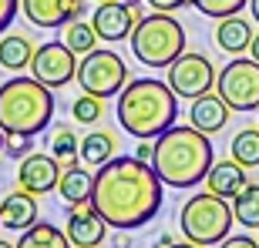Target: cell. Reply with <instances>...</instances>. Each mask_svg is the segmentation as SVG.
I'll return each mask as SVG.
<instances>
[{"mask_svg": "<svg viewBox=\"0 0 259 248\" xmlns=\"http://www.w3.org/2000/svg\"><path fill=\"white\" fill-rule=\"evenodd\" d=\"M61 181V161L54 154H40V151H30L27 158H20L17 164V184L30 195H48V191H58Z\"/></svg>", "mask_w": 259, "mask_h": 248, "instance_id": "obj_12", "label": "cell"}, {"mask_svg": "<svg viewBox=\"0 0 259 248\" xmlns=\"http://www.w3.org/2000/svg\"><path fill=\"white\" fill-rule=\"evenodd\" d=\"M192 7L199 10V14H205V17H229V14H239L242 7H249V0H192Z\"/></svg>", "mask_w": 259, "mask_h": 248, "instance_id": "obj_28", "label": "cell"}, {"mask_svg": "<svg viewBox=\"0 0 259 248\" xmlns=\"http://www.w3.org/2000/svg\"><path fill=\"white\" fill-rule=\"evenodd\" d=\"M252 24L249 20H242L239 14H229V17H222L219 24H215V44H219V50H226V54H242V50H249L252 44Z\"/></svg>", "mask_w": 259, "mask_h": 248, "instance_id": "obj_18", "label": "cell"}, {"mask_svg": "<svg viewBox=\"0 0 259 248\" xmlns=\"http://www.w3.org/2000/svg\"><path fill=\"white\" fill-rule=\"evenodd\" d=\"M4 151L17 161V158H27L34 151V138L30 134H7V144H4Z\"/></svg>", "mask_w": 259, "mask_h": 248, "instance_id": "obj_29", "label": "cell"}, {"mask_svg": "<svg viewBox=\"0 0 259 248\" xmlns=\"http://www.w3.org/2000/svg\"><path fill=\"white\" fill-rule=\"evenodd\" d=\"M249 57H252V60H259V34L252 37V44H249Z\"/></svg>", "mask_w": 259, "mask_h": 248, "instance_id": "obj_34", "label": "cell"}, {"mask_svg": "<svg viewBox=\"0 0 259 248\" xmlns=\"http://www.w3.org/2000/svg\"><path fill=\"white\" fill-rule=\"evenodd\" d=\"M30 74L37 77L40 84L48 87H64L71 81H77V54L67 47L64 40H48L34 50V60H30Z\"/></svg>", "mask_w": 259, "mask_h": 248, "instance_id": "obj_10", "label": "cell"}, {"mask_svg": "<svg viewBox=\"0 0 259 248\" xmlns=\"http://www.w3.org/2000/svg\"><path fill=\"white\" fill-rule=\"evenodd\" d=\"M34 40L27 34H4L0 40V67L4 71H24L34 60Z\"/></svg>", "mask_w": 259, "mask_h": 248, "instance_id": "obj_20", "label": "cell"}, {"mask_svg": "<svg viewBox=\"0 0 259 248\" xmlns=\"http://www.w3.org/2000/svg\"><path fill=\"white\" fill-rule=\"evenodd\" d=\"M101 114H105V97L88 94L84 91L77 101H71V117H74L77 124H98Z\"/></svg>", "mask_w": 259, "mask_h": 248, "instance_id": "obj_26", "label": "cell"}, {"mask_svg": "<svg viewBox=\"0 0 259 248\" xmlns=\"http://www.w3.org/2000/svg\"><path fill=\"white\" fill-rule=\"evenodd\" d=\"M148 4H152V10H165V14H172V10L192 4V0H148Z\"/></svg>", "mask_w": 259, "mask_h": 248, "instance_id": "obj_33", "label": "cell"}, {"mask_svg": "<svg viewBox=\"0 0 259 248\" xmlns=\"http://www.w3.org/2000/svg\"><path fill=\"white\" fill-rule=\"evenodd\" d=\"M215 91L232 111H259V60L232 57L215 77Z\"/></svg>", "mask_w": 259, "mask_h": 248, "instance_id": "obj_8", "label": "cell"}, {"mask_svg": "<svg viewBox=\"0 0 259 248\" xmlns=\"http://www.w3.org/2000/svg\"><path fill=\"white\" fill-rule=\"evenodd\" d=\"M219 248H259L256 238H249V235H229V238H222Z\"/></svg>", "mask_w": 259, "mask_h": 248, "instance_id": "obj_31", "label": "cell"}, {"mask_svg": "<svg viewBox=\"0 0 259 248\" xmlns=\"http://www.w3.org/2000/svg\"><path fill=\"white\" fill-rule=\"evenodd\" d=\"M128 67L125 57L115 54V50H88L84 60L77 64V84L88 94L98 97H118L121 87L128 84Z\"/></svg>", "mask_w": 259, "mask_h": 248, "instance_id": "obj_7", "label": "cell"}, {"mask_svg": "<svg viewBox=\"0 0 259 248\" xmlns=\"http://www.w3.org/2000/svg\"><path fill=\"white\" fill-rule=\"evenodd\" d=\"M246 171H249V168H242V164L232 161V158H226V161H215V164L209 168V174H205V188L232 201L242 188H246V184H249Z\"/></svg>", "mask_w": 259, "mask_h": 248, "instance_id": "obj_17", "label": "cell"}, {"mask_svg": "<svg viewBox=\"0 0 259 248\" xmlns=\"http://www.w3.org/2000/svg\"><path fill=\"white\" fill-rule=\"evenodd\" d=\"M215 164L209 134L195 124H172L165 134L155 138L152 168L168 188H195L205 181L209 168Z\"/></svg>", "mask_w": 259, "mask_h": 248, "instance_id": "obj_2", "label": "cell"}, {"mask_svg": "<svg viewBox=\"0 0 259 248\" xmlns=\"http://www.w3.org/2000/svg\"><path fill=\"white\" fill-rule=\"evenodd\" d=\"M4 144H7V134H4V128H0V151H4Z\"/></svg>", "mask_w": 259, "mask_h": 248, "instance_id": "obj_38", "label": "cell"}, {"mask_svg": "<svg viewBox=\"0 0 259 248\" xmlns=\"http://www.w3.org/2000/svg\"><path fill=\"white\" fill-rule=\"evenodd\" d=\"M165 71H168V87L179 97H189V101L199 94H209L215 87V77H219L212 60L205 54H199V50H185L182 57L172 60Z\"/></svg>", "mask_w": 259, "mask_h": 248, "instance_id": "obj_9", "label": "cell"}, {"mask_svg": "<svg viewBox=\"0 0 259 248\" xmlns=\"http://www.w3.org/2000/svg\"><path fill=\"white\" fill-rule=\"evenodd\" d=\"M128 40H132V54L145 67H168L185 54V27L165 10L142 17Z\"/></svg>", "mask_w": 259, "mask_h": 248, "instance_id": "obj_5", "label": "cell"}, {"mask_svg": "<svg viewBox=\"0 0 259 248\" xmlns=\"http://www.w3.org/2000/svg\"><path fill=\"white\" fill-rule=\"evenodd\" d=\"M125 4H132V7H135V4H138V0H125Z\"/></svg>", "mask_w": 259, "mask_h": 248, "instance_id": "obj_39", "label": "cell"}, {"mask_svg": "<svg viewBox=\"0 0 259 248\" xmlns=\"http://www.w3.org/2000/svg\"><path fill=\"white\" fill-rule=\"evenodd\" d=\"M232 161H239L242 168H259V128H242L232 138Z\"/></svg>", "mask_w": 259, "mask_h": 248, "instance_id": "obj_23", "label": "cell"}, {"mask_svg": "<svg viewBox=\"0 0 259 248\" xmlns=\"http://www.w3.org/2000/svg\"><path fill=\"white\" fill-rule=\"evenodd\" d=\"M64 44L74 50V54H88V50H95V44H98L95 24H81V20L64 24Z\"/></svg>", "mask_w": 259, "mask_h": 248, "instance_id": "obj_25", "label": "cell"}, {"mask_svg": "<svg viewBox=\"0 0 259 248\" xmlns=\"http://www.w3.org/2000/svg\"><path fill=\"white\" fill-rule=\"evenodd\" d=\"M168 248H202V245H195V241H189V238H185V241H172Z\"/></svg>", "mask_w": 259, "mask_h": 248, "instance_id": "obj_35", "label": "cell"}, {"mask_svg": "<svg viewBox=\"0 0 259 248\" xmlns=\"http://www.w3.org/2000/svg\"><path fill=\"white\" fill-rule=\"evenodd\" d=\"M91 191H95V174L84 171V168H77V164H67L64 171H61V181H58V195L77 208V205H88L91 201Z\"/></svg>", "mask_w": 259, "mask_h": 248, "instance_id": "obj_19", "label": "cell"}, {"mask_svg": "<svg viewBox=\"0 0 259 248\" xmlns=\"http://www.w3.org/2000/svg\"><path fill=\"white\" fill-rule=\"evenodd\" d=\"M95 4H108V0H95Z\"/></svg>", "mask_w": 259, "mask_h": 248, "instance_id": "obj_40", "label": "cell"}, {"mask_svg": "<svg viewBox=\"0 0 259 248\" xmlns=\"http://www.w3.org/2000/svg\"><path fill=\"white\" fill-rule=\"evenodd\" d=\"M162 188L165 181L148 161L135 158V154L132 158H111L95 174L91 205L111 228L135 231L158 215Z\"/></svg>", "mask_w": 259, "mask_h": 248, "instance_id": "obj_1", "label": "cell"}, {"mask_svg": "<svg viewBox=\"0 0 259 248\" xmlns=\"http://www.w3.org/2000/svg\"><path fill=\"white\" fill-rule=\"evenodd\" d=\"M249 10H252V17H256V24H259V0H249Z\"/></svg>", "mask_w": 259, "mask_h": 248, "instance_id": "obj_36", "label": "cell"}, {"mask_svg": "<svg viewBox=\"0 0 259 248\" xmlns=\"http://www.w3.org/2000/svg\"><path fill=\"white\" fill-rule=\"evenodd\" d=\"M0 228H4V225H0Z\"/></svg>", "mask_w": 259, "mask_h": 248, "instance_id": "obj_41", "label": "cell"}, {"mask_svg": "<svg viewBox=\"0 0 259 248\" xmlns=\"http://www.w3.org/2000/svg\"><path fill=\"white\" fill-rule=\"evenodd\" d=\"M229 111H232V107L219 97V91H215V94L209 91V94L192 97V104H189V121H192L199 131L215 134V131H222V128H226V121H229Z\"/></svg>", "mask_w": 259, "mask_h": 248, "instance_id": "obj_16", "label": "cell"}, {"mask_svg": "<svg viewBox=\"0 0 259 248\" xmlns=\"http://www.w3.org/2000/svg\"><path fill=\"white\" fill-rule=\"evenodd\" d=\"M108 225L101 215L95 211V205L88 201V205H77L71 215H67V238L74 248H101V241L108 238Z\"/></svg>", "mask_w": 259, "mask_h": 248, "instance_id": "obj_14", "label": "cell"}, {"mask_svg": "<svg viewBox=\"0 0 259 248\" xmlns=\"http://www.w3.org/2000/svg\"><path fill=\"white\" fill-rule=\"evenodd\" d=\"M232 215L246 228H259V184H246L232 198Z\"/></svg>", "mask_w": 259, "mask_h": 248, "instance_id": "obj_24", "label": "cell"}, {"mask_svg": "<svg viewBox=\"0 0 259 248\" xmlns=\"http://www.w3.org/2000/svg\"><path fill=\"white\" fill-rule=\"evenodd\" d=\"M232 218L236 215H232L229 198H222V195L205 188L202 195H192L182 205V211H179V228H182V238L209 248V245H219L222 238H229Z\"/></svg>", "mask_w": 259, "mask_h": 248, "instance_id": "obj_6", "label": "cell"}, {"mask_svg": "<svg viewBox=\"0 0 259 248\" xmlns=\"http://www.w3.org/2000/svg\"><path fill=\"white\" fill-rule=\"evenodd\" d=\"M51 154H54L61 164H74L77 158H81V141H77V134L71 131V128H58L54 141H51Z\"/></svg>", "mask_w": 259, "mask_h": 248, "instance_id": "obj_27", "label": "cell"}, {"mask_svg": "<svg viewBox=\"0 0 259 248\" xmlns=\"http://www.w3.org/2000/svg\"><path fill=\"white\" fill-rule=\"evenodd\" d=\"M0 248H17L14 241H7V238H0Z\"/></svg>", "mask_w": 259, "mask_h": 248, "instance_id": "obj_37", "label": "cell"}, {"mask_svg": "<svg viewBox=\"0 0 259 248\" xmlns=\"http://www.w3.org/2000/svg\"><path fill=\"white\" fill-rule=\"evenodd\" d=\"M142 17H145L142 10L132 7V4H125V0H108V4H98V7H95V17H91V24H95L98 40L115 44V40L132 37L135 24H138Z\"/></svg>", "mask_w": 259, "mask_h": 248, "instance_id": "obj_11", "label": "cell"}, {"mask_svg": "<svg viewBox=\"0 0 259 248\" xmlns=\"http://www.w3.org/2000/svg\"><path fill=\"white\" fill-rule=\"evenodd\" d=\"M54 117V87L37 77H10L0 84V128L4 134L37 138Z\"/></svg>", "mask_w": 259, "mask_h": 248, "instance_id": "obj_4", "label": "cell"}, {"mask_svg": "<svg viewBox=\"0 0 259 248\" xmlns=\"http://www.w3.org/2000/svg\"><path fill=\"white\" fill-rule=\"evenodd\" d=\"M17 248H71V238L51 221H34L27 231H20Z\"/></svg>", "mask_w": 259, "mask_h": 248, "instance_id": "obj_21", "label": "cell"}, {"mask_svg": "<svg viewBox=\"0 0 259 248\" xmlns=\"http://www.w3.org/2000/svg\"><path fill=\"white\" fill-rule=\"evenodd\" d=\"M17 7H20V0H0V34H7V27L14 24Z\"/></svg>", "mask_w": 259, "mask_h": 248, "instance_id": "obj_30", "label": "cell"}, {"mask_svg": "<svg viewBox=\"0 0 259 248\" xmlns=\"http://www.w3.org/2000/svg\"><path fill=\"white\" fill-rule=\"evenodd\" d=\"M37 221V195L17 188L0 201V225L10 231H27Z\"/></svg>", "mask_w": 259, "mask_h": 248, "instance_id": "obj_15", "label": "cell"}, {"mask_svg": "<svg viewBox=\"0 0 259 248\" xmlns=\"http://www.w3.org/2000/svg\"><path fill=\"white\" fill-rule=\"evenodd\" d=\"M115 158V134L108 131H88L81 141V161H88L91 168H101Z\"/></svg>", "mask_w": 259, "mask_h": 248, "instance_id": "obj_22", "label": "cell"}, {"mask_svg": "<svg viewBox=\"0 0 259 248\" xmlns=\"http://www.w3.org/2000/svg\"><path fill=\"white\" fill-rule=\"evenodd\" d=\"M20 14L34 27H64L84 14V0H20Z\"/></svg>", "mask_w": 259, "mask_h": 248, "instance_id": "obj_13", "label": "cell"}, {"mask_svg": "<svg viewBox=\"0 0 259 248\" xmlns=\"http://www.w3.org/2000/svg\"><path fill=\"white\" fill-rule=\"evenodd\" d=\"M135 158H142V161H148V164H152V158H155V144H152V138H138Z\"/></svg>", "mask_w": 259, "mask_h": 248, "instance_id": "obj_32", "label": "cell"}, {"mask_svg": "<svg viewBox=\"0 0 259 248\" xmlns=\"http://www.w3.org/2000/svg\"><path fill=\"white\" fill-rule=\"evenodd\" d=\"M175 91L168 81L158 77H135L121 87L115 104L118 124L125 128L132 138H158L175 124L179 104H175Z\"/></svg>", "mask_w": 259, "mask_h": 248, "instance_id": "obj_3", "label": "cell"}]
</instances>
